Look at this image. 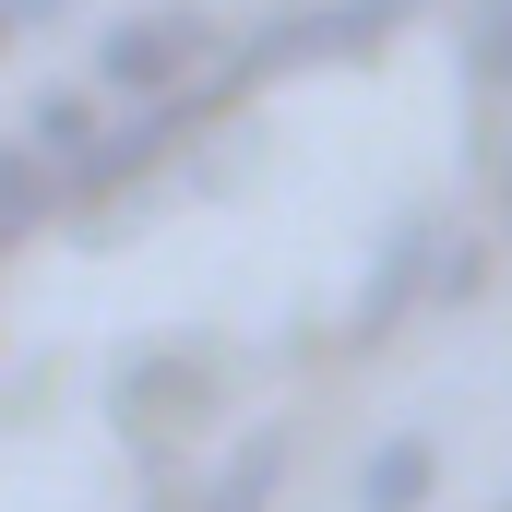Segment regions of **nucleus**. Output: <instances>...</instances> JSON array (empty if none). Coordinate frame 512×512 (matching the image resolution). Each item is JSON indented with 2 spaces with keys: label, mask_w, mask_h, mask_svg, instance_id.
I'll list each match as a JSON object with an SVG mask.
<instances>
[{
  "label": "nucleus",
  "mask_w": 512,
  "mask_h": 512,
  "mask_svg": "<svg viewBox=\"0 0 512 512\" xmlns=\"http://www.w3.org/2000/svg\"><path fill=\"white\" fill-rule=\"evenodd\" d=\"M108 120H120V96H108V84H48V96L24 108L36 155H60V179H72V167H84V155L108 143Z\"/></svg>",
  "instance_id": "nucleus-4"
},
{
  "label": "nucleus",
  "mask_w": 512,
  "mask_h": 512,
  "mask_svg": "<svg viewBox=\"0 0 512 512\" xmlns=\"http://www.w3.org/2000/svg\"><path fill=\"white\" fill-rule=\"evenodd\" d=\"M0 36H12V12H0Z\"/></svg>",
  "instance_id": "nucleus-11"
},
{
  "label": "nucleus",
  "mask_w": 512,
  "mask_h": 512,
  "mask_svg": "<svg viewBox=\"0 0 512 512\" xmlns=\"http://www.w3.org/2000/svg\"><path fill=\"white\" fill-rule=\"evenodd\" d=\"M108 417H120L131 441H191V429L215 417V370H203L191 346H155V358H120V382H108Z\"/></svg>",
  "instance_id": "nucleus-3"
},
{
  "label": "nucleus",
  "mask_w": 512,
  "mask_h": 512,
  "mask_svg": "<svg viewBox=\"0 0 512 512\" xmlns=\"http://www.w3.org/2000/svg\"><path fill=\"white\" fill-rule=\"evenodd\" d=\"M12 239H24V227H12V215H0V251H12Z\"/></svg>",
  "instance_id": "nucleus-10"
},
{
  "label": "nucleus",
  "mask_w": 512,
  "mask_h": 512,
  "mask_svg": "<svg viewBox=\"0 0 512 512\" xmlns=\"http://www.w3.org/2000/svg\"><path fill=\"white\" fill-rule=\"evenodd\" d=\"M429 477H441V453H429L417 429H393L382 453L358 465V512H417V501H429Z\"/></svg>",
  "instance_id": "nucleus-5"
},
{
  "label": "nucleus",
  "mask_w": 512,
  "mask_h": 512,
  "mask_svg": "<svg viewBox=\"0 0 512 512\" xmlns=\"http://www.w3.org/2000/svg\"><path fill=\"white\" fill-rule=\"evenodd\" d=\"M227 60V24L203 12V0H143V12H120L108 36H96V84L120 96V108H143V96H179V84H203Z\"/></svg>",
  "instance_id": "nucleus-1"
},
{
  "label": "nucleus",
  "mask_w": 512,
  "mask_h": 512,
  "mask_svg": "<svg viewBox=\"0 0 512 512\" xmlns=\"http://www.w3.org/2000/svg\"><path fill=\"white\" fill-rule=\"evenodd\" d=\"M441 251H453V239H441V215H429V203H417V215H393L382 251H370V286H358V310H346V346H382L417 298H441Z\"/></svg>",
  "instance_id": "nucleus-2"
},
{
  "label": "nucleus",
  "mask_w": 512,
  "mask_h": 512,
  "mask_svg": "<svg viewBox=\"0 0 512 512\" xmlns=\"http://www.w3.org/2000/svg\"><path fill=\"white\" fill-rule=\"evenodd\" d=\"M274 477H286V429H251V441L227 453V477H215L191 512H274Z\"/></svg>",
  "instance_id": "nucleus-6"
},
{
  "label": "nucleus",
  "mask_w": 512,
  "mask_h": 512,
  "mask_svg": "<svg viewBox=\"0 0 512 512\" xmlns=\"http://www.w3.org/2000/svg\"><path fill=\"white\" fill-rule=\"evenodd\" d=\"M0 12H12V24H48V12H60V0H0Z\"/></svg>",
  "instance_id": "nucleus-8"
},
{
  "label": "nucleus",
  "mask_w": 512,
  "mask_h": 512,
  "mask_svg": "<svg viewBox=\"0 0 512 512\" xmlns=\"http://www.w3.org/2000/svg\"><path fill=\"white\" fill-rule=\"evenodd\" d=\"M501 227H512V155H501Z\"/></svg>",
  "instance_id": "nucleus-9"
},
{
  "label": "nucleus",
  "mask_w": 512,
  "mask_h": 512,
  "mask_svg": "<svg viewBox=\"0 0 512 512\" xmlns=\"http://www.w3.org/2000/svg\"><path fill=\"white\" fill-rule=\"evenodd\" d=\"M501 512H512V501H501Z\"/></svg>",
  "instance_id": "nucleus-12"
},
{
  "label": "nucleus",
  "mask_w": 512,
  "mask_h": 512,
  "mask_svg": "<svg viewBox=\"0 0 512 512\" xmlns=\"http://www.w3.org/2000/svg\"><path fill=\"white\" fill-rule=\"evenodd\" d=\"M465 84L477 96H512V0H477L465 12Z\"/></svg>",
  "instance_id": "nucleus-7"
}]
</instances>
